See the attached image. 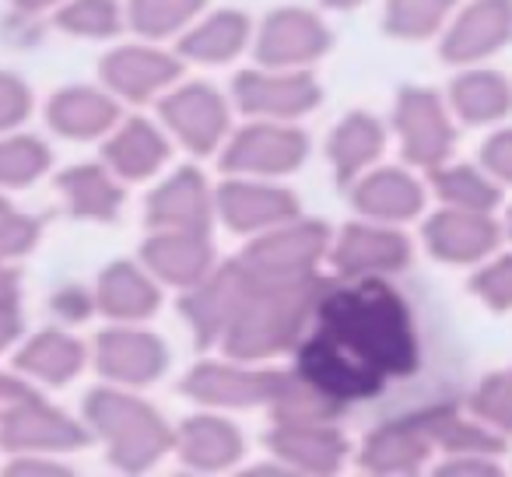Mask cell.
Here are the masks:
<instances>
[{"mask_svg":"<svg viewBox=\"0 0 512 477\" xmlns=\"http://www.w3.org/2000/svg\"><path fill=\"white\" fill-rule=\"evenodd\" d=\"M432 246L439 257L470 264V260L488 257L498 246V225L488 218V211H463L456 207L453 214H442L432 225Z\"/></svg>","mask_w":512,"mask_h":477,"instance_id":"obj_3","label":"cell"},{"mask_svg":"<svg viewBox=\"0 0 512 477\" xmlns=\"http://www.w3.org/2000/svg\"><path fill=\"white\" fill-rule=\"evenodd\" d=\"M474 414L495 432H512V365L481 379L474 390Z\"/></svg>","mask_w":512,"mask_h":477,"instance_id":"obj_5","label":"cell"},{"mask_svg":"<svg viewBox=\"0 0 512 477\" xmlns=\"http://www.w3.org/2000/svg\"><path fill=\"white\" fill-rule=\"evenodd\" d=\"M505 228H509V235H512V211H509V221H505Z\"/></svg>","mask_w":512,"mask_h":477,"instance_id":"obj_11","label":"cell"},{"mask_svg":"<svg viewBox=\"0 0 512 477\" xmlns=\"http://www.w3.org/2000/svg\"><path fill=\"white\" fill-rule=\"evenodd\" d=\"M442 193H446V200H453L456 207H463V211H491V207H498V200H502V190H498L495 179L481 176V172L474 169H453L442 176Z\"/></svg>","mask_w":512,"mask_h":477,"instance_id":"obj_7","label":"cell"},{"mask_svg":"<svg viewBox=\"0 0 512 477\" xmlns=\"http://www.w3.org/2000/svg\"><path fill=\"white\" fill-rule=\"evenodd\" d=\"M456 109L470 123H495L509 116L512 85L495 71H474L456 81Z\"/></svg>","mask_w":512,"mask_h":477,"instance_id":"obj_4","label":"cell"},{"mask_svg":"<svg viewBox=\"0 0 512 477\" xmlns=\"http://www.w3.org/2000/svg\"><path fill=\"white\" fill-rule=\"evenodd\" d=\"M446 8H449V0H404V11H400V18H404V29L425 32V29H432V25L439 22Z\"/></svg>","mask_w":512,"mask_h":477,"instance_id":"obj_10","label":"cell"},{"mask_svg":"<svg viewBox=\"0 0 512 477\" xmlns=\"http://www.w3.org/2000/svg\"><path fill=\"white\" fill-rule=\"evenodd\" d=\"M474 292L481 295L484 306H491L495 313L512 309V253L509 257H498L484 267L474 278Z\"/></svg>","mask_w":512,"mask_h":477,"instance_id":"obj_8","label":"cell"},{"mask_svg":"<svg viewBox=\"0 0 512 477\" xmlns=\"http://www.w3.org/2000/svg\"><path fill=\"white\" fill-rule=\"evenodd\" d=\"M484 169H488V176L502 179V183H512V127L498 130V134L484 144Z\"/></svg>","mask_w":512,"mask_h":477,"instance_id":"obj_9","label":"cell"},{"mask_svg":"<svg viewBox=\"0 0 512 477\" xmlns=\"http://www.w3.org/2000/svg\"><path fill=\"white\" fill-rule=\"evenodd\" d=\"M302 365L327 393L369 397L418 365L411 313L383 285L344 288L323 306Z\"/></svg>","mask_w":512,"mask_h":477,"instance_id":"obj_1","label":"cell"},{"mask_svg":"<svg viewBox=\"0 0 512 477\" xmlns=\"http://www.w3.org/2000/svg\"><path fill=\"white\" fill-rule=\"evenodd\" d=\"M512 43V0H477L456 22L446 53L453 60H481Z\"/></svg>","mask_w":512,"mask_h":477,"instance_id":"obj_2","label":"cell"},{"mask_svg":"<svg viewBox=\"0 0 512 477\" xmlns=\"http://www.w3.org/2000/svg\"><path fill=\"white\" fill-rule=\"evenodd\" d=\"M407 120H411V148L418 158H439L449 148V127L442 120V113L435 109L432 99L418 95V99L407 106Z\"/></svg>","mask_w":512,"mask_h":477,"instance_id":"obj_6","label":"cell"}]
</instances>
